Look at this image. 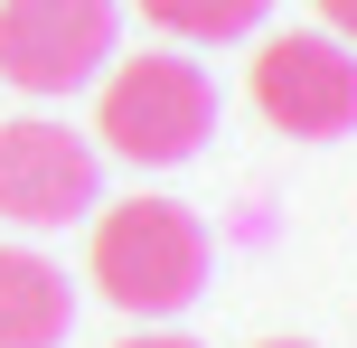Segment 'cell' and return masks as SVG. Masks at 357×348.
<instances>
[{"mask_svg":"<svg viewBox=\"0 0 357 348\" xmlns=\"http://www.w3.org/2000/svg\"><path fill=\"white\" fill-rule=\"evenodd\" d=\"M94 292L123 320H178L207 292V226L178 198H123L94 217V255H85Z\"/></svg>","mask_w":357,"mask_h":348,"instance_id":"6da1fadb","label":"cell"},{"mask_svg":"<svg viewBox=\"0 0 357 348\" xmlns=\"http://www.w3.org/2000/svg\"><path fill=\"white\" fill-rule=\"evenodd\" d=\"M94 132H104V151L132 160V169H178V160H197L207 132H216V85H207L197 56H169V47L123 56V66L104 75V94H94Z\"/></svg>","mask_w":357,"mask_h":348,"instance_id":"7a4b0ae2","label":"cell"},{"mask_svg":"<svg viewBox=\"0 0 357 348\" xmlns=\"http://www.w3.org/2000/svg\"><path fill=\"white\" fill-rule=\"evenodd\" d=\"M254 104L291 142H348L357 132V47L329 29H282L254 47Z\"/></svg>","mask_w":357,"mask_h":348,"instance_id":"3957f363","label":"cell"},{"mask_svg":"<svg viewBox=\"0 0 357 348\" xmlns=\"http://www.w3.org/2000/svg\"><path fill=\"white\" fill-rule=\"evenodd\" d=\"M104 207V160H94L85 132L47 123V113H19L0 123V217L47 236V226H75Z\"/></svg>","mask_w":357,"mask_h":348,"instance_id":"277c9868","label":"cell"},{"mask_svg":"<svg viewBox=\"0 0 357 348\" xmlns=\"http://www.w3.org/2000/svg\"><path fill=\"white\" fill-rule=\"evenodd\" d=\"M113 29V0H0V75L19 94H75L104 75Z\"/></svg>","mask_w":357,"mask_h":348,"instance_id":"5b68a950","label":"cell"},{"mask_svg":"<svg viewBox=\"0 0 357 348\" xmlns=\"http://www.w3.org/2000/svg\"><path fill=\"white\" fill-rule=\"evenodd\" d=\"M75 330V282L29 245H0V348H56Z\"/></svg>","mask_w":357,"mask_h":348,"instance_id":"8992f818","label":"cell"},{"mask_svg":"<svg viewBox=\"0 0 357 348\" xmlns=\"http://www.w3.org/2000/svg\"><path fill=\"white\" fill-rule=\"evenodd\" d=\"M273 0H142V19L178 47H226V38H254Z\"/></svg>","mask_w":357,"mask_h":348,"instance_id":"52a82bcc","label":"cell"},{"mask_svg":"<svg viewBox=\"0 0 357 348\" xmlns=\"http://www.w3.org/2000/svg\"><path fill=\"white\" fill-rule=\"evenodd\" d=\"M320 29L339 38V47H357V0H320Z\"/></svg>","mask_w":357,"mask_h":348,"instance_id":"ba28073f","label":"cell"},{"mask_svg":"<svg viewBox=\"0 0 357 348\" xmlns=\"http://www.w3.org/2000/svg\"><path fill=\"white\" fill-rule=\"evenodd\" d=\"M113 348H197V339H178V330H142V339H113Z\"/></svg>","mask_w":357,"mask_h":348,"instance_id":"9c48e42d","label":"cell"},{"mask_svg":"<svg viewBox=\"0 0 357 348\" xmlns=\"http://www.w3.org/2000/svg\"><path fill=\"white\" fill-rule=\"evenodd\" d=\"M254 348H310V339H254Z\"/></svg>","mask_w":357,"mask_h":348,"instance_id":"30bf717a","label":"cell"}]
</instances>
